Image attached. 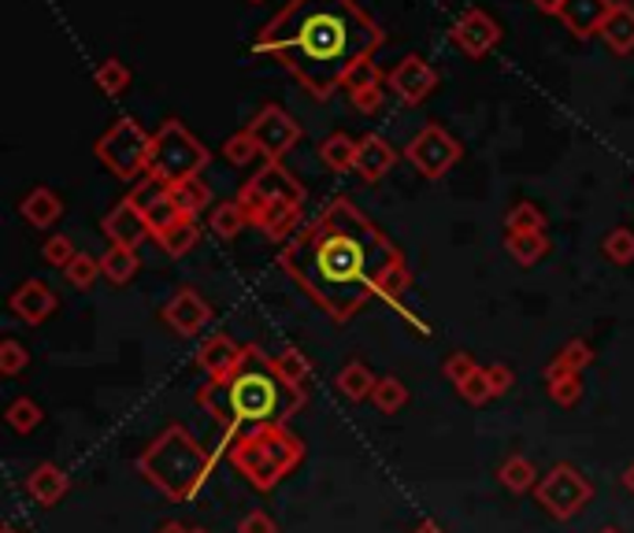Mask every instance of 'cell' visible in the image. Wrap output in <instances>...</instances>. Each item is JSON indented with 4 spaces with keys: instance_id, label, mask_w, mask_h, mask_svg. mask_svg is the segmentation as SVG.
Returning <instances> with one entry per match:
<instances>
[{
    "instance_id": "obj_1",
    "label": "cell",
    "mask_w": 634,
    "mask_h": 533,
    "mask_svg": "<svg viewBox=\"0 0 634 533\" xmlns=\"http://www.w3.org/2000/svg\"><path fill=\"white\" fill-rule=\"evenodd\" d=\"M401 264V248L349 196H335L278 248L283 275L335 322H349L363 311L368 300H376L382 278Z\"/></svg>"
},
{
    "instance_id": "obj_2",
    "label": "cell",
    "mask_w": 634,
    "mask_h": 533,
    "mask_svg": "<svg viewBox=\"0 0 634 533\" xmlns=\"http://www.w3.org/2000/svg\"><path fill=\"white\" fill-rule=\"evenodd\" d=\"M382 41V26L357 0H289L272 23L260 26L253 52L278 60L316 100H330Z\"/></svg>"
},
{
    "instance_id": "obj_3",
    "label": "cell",
    "mask_w": 634,
    "mask_h": 533,
    "mask_svg": "<svg viewBox=\"0 0 634 533\" xmlns=\"http://www.w3.org/2000/svg\"><path fill=\"white\" fill-rule=\"evenodd\" d=\"M197 404L223 426V434H237L242 423H283L289 412L300 407L275 379L272 360L260 355V349L253 363L242 374H234L231 382H208L197 393Z\"/></svg>"
},
{
    "instance_id": "obj_4",
    "label": "cell",
    "mask_w": 634,
    "mask_h": 533,
    "mask_svg": "<svg viewBox=\"0 0 634 533\" xmlns=\"http://www.w3.org/2000/svg\"><path fill=\"white\" fill-rule=\"evenodd\" d=\"M215 470V452L197 441L182 423L163 426L138 456V475L171 504H186L204 489Z\"/></svg>"
},
{
    "instance_id": "obj_5",
    "label": "cell",
    "mask_w": 634,
    "mask_h": 533,
    "mask_svg": "<svg viewBox=\"0 0 634 533\" xmlns=\"http://www.w3.org/2000/svg\"><path fill=\"white\" fill-rule=\"evenodd\" d=\"M231 463L256 493H272L286 475L305 463V441L286 423H260L237 434L231 445Z\"/></svg>"
},
{
    "instance_id": "obj_6",
    "label": "cell",
    "mask_w": 634,
    "mask_h": 533,
    "mask_svg": "<svg viewBox=\"0 0 634 533\" xmlns=\"http://www.w3.org/2000/svg\"><path fill=\"white\" fill-rule=\"evenodd\" d=\"M208 167V149L182 127L179 119H168L152 134L149 174L168 185H179L186 178H197Z\"/></svg>"
},
{
    "instance_id": "obj_7",
    "label": "cell",
    "mask_w": 634,
    "mask_h": 533,
    "mask_svg": "<svg viewBox=\"0 0 634 533\" xmlns=\"http://www.w3.org/2000/svg\"><path fill=\"white\" fill-rule=\"evenodd\" d=\"M149 152H152V138L134 119L112 122L97 138V160L116 178H123V182L149 174Z\"/></svg>"
},
{
    "instance_id": "obj_8",
    "label": "cell",
    "mask_w": 634,
    "mask_h": 533,
    "mask_svg": "<svg viewBox=\"0 0 634 533\" xmlns=\"http://www.w3.org/2000/svg\"><path fill=\"white\" fill-rule=\"evenodd\" d=\"M535 500L546 508V515L568 522L587 511V504L594 500V486L575 463H553L542 475V482L535 486Z\"/></svg>"
},
{
    "instance_id": "obj_9",
    "label": "cell",
    "mask_w": 634,
    "mask_h": 533,
    "mask_svg": "<svg viewBox=\"0 0 634 533\" xmlns=\"http://www.w3.org/2000/svg\"><path fill=\"white\" fill-rule=\"evenodd\" d=\"M461 156H464V145L456 141L445 127H438V122L423 127L409 141V149H404V160H409L415 171L427 178V182H438V178H445V171H453V167L461 163Z\"/></svg>"
},
{
    "instance_id": "obj_10",
    "label": "cell",
    "mask_w": 634,
    "mask_h": 533,
    "mask_svg": "<svg viewBox=\"0 0 634 533\" xmlns=\"http://www.w3.org/2000/svg\"><path fill=\"white\" fill-rule=\"evenodd\" d=\"M245 130H249V138L260 145V156H264L267 163H283V156L294 152L300 145L297 119L286 108H278V104H267Z\"/></svg>"
},
{
    "instance_id": "obj_11",
    "label": "cell",
    "mask_w": 634,
    "mask_h": 533,
    "mask_svg": "<svg viewBox=\"0 0 634 533\" xmlns=\"http://www.w3.org/2000/svg\"><path fill=\"white\" fill-rule=\"evenodd\" d=\"M237 201H242L245 212H253V207H264V204H275V201H286V204H300V207H305V185H300L283 163H264V167H260V171L242 185Z\"/></svg>"
},
{
    "instance_id": "obj_12",
    "label": "cell",
    "mask_w": 634,
    "mask_h": 533,
    "mask_svg": "<svg viewBox=\"0 0 634 533\" xmlns=\"http://www.w3.org/2000/svg\"><path fill=\"white\" fill-rule=\"evenodd\" d=\"M256 355V344H237L226 333H212L201 349H197V367L208 374V382H231L242 374Z\"/></svg>"
},
{
    "instance_id": "obj_13",
    "label": "cell",
    "mask_w": 634,
    "mask_h": 533,
    "mask_svg": "<svg viewBox=\"0 0 634 533\" xmlns=\"http://www.w3.org/2000/svg\"><path fill=\"white\" fill-rule=\"evenodd\" d=\"M127 201L138 207V212L145 215V223L152 226V237L163 234V230L175 226L182 218V207H179V201H175V190L168 182H160V178H152V174H145V178L134 182Z\"/></svg>"
},
{
    "instance_id": "obj_14",
    "label": "cell",
    "mask_w": 634,
    "mask_h": 533,
    "mask_svg": "<svg viewBox=\"0 0 634 533\" xmlns=\"http://www.w3.org/2000/svg\"><path fill=\"white\" fill-rule=\"evenodd\" d=\"M160 319L168 322V330H175L179 338H201V330L212 322V305H208L193 286H179L171 292L168 305H163Z\"/></svg>"
},
{
    "instance_id": "obj_15",
    "label": "cell",
    "mask_w": 634,
    "mask_h": 533,
    "mask_svg": "<svg viewBox=\"0 0 634 533\" xmlns=\"http://www.w3.org/2000/svg\"><path fill=\"white\" fill-rule=\"evenodd\" d=\"M450 38L472 60H483V56H490L497 45H501V26H497L494 19L483 12V8H467V12L453 23Z\"/></svg>"
},
{
    "instance_id": "obj_16",
    "label": "cell",
    "mask_w": 634,
    "mask_h": 533,
    "mask_svg": "<svg viewBox=\"0 0 634 533\" xmlns=\"http://www.w3.org/2000/svg\"><path fill=\"white\" fill-rule=\"evenodd\" d=\"M387 86L398 93L404 104H423L434 89H438V71H434L423 56H404L387 75Z\"/></svg>"
},
{
    "instance_id": "obj_17",
    "label": "cell",
    "mask_w": 634,
    "mask_h": 533,
    "mask_svg": "<svg viewBox=\"0 0 634 533\" xmlns=\"http://www.w3.org/2000/svg\"><path fill=\"white\" fill-rule=\"evenodd\" d=\"M101 230H104V237H108V245L134 248V253H138V245H145L152 237V226L145 223V215L130 201H119L112 207V212L104 215Z\"/></svg>"
},
{
    "instance_id": "obj_18",
    "label": "cell",
    "mask_w": 634,
    "mask_h": 533,
    "mask_svg": "<svg viewBox=\"0 0 634 533\" xmlns=\"http://www.w3.org/2000/svg\"><path fill=\"white\" fill-rule=\"evenodd\" d=\"M56 292H52L49 281H41V278H30L23 281L15 292H12V300H8V308H12V316L15 319H23L27 327H41L52 311H56Z\"/></svg>"
},
{
    "instance_id": "obj_19",
    "label": "cell",
    "mask_w": 634,
    "mask_h": 533,
    "mask_svg": "<svg viewBox=\"0 0 634 533\" xmlns=\"http://www.w3.org/2000/svg\"><path fill=\"white\" fill-rule=\"evenodd\" d=\"M23 489H27V497L34 500L38 508H56L60 500L67 497L71 478H67V470L60 467V463H49V459H45V463H38V467L27 475Z\"/></svg>"
},
{
    "instance_id": "obj_20",
    "label": "cell",
    "mask_w": 634,
    "mask_h": 533,
    "mask_svg": "<svg viewBox=\"0 0 634 533\" xmlns=\"http://www.w3.org/2000/svg\"><path fill=\"white\" fill-rule=\"evenodd\" d=\"M272 371H275V379L283 382V390L294 396L297 404H305L308 401V385H311V360L300 349H283L278 355H272Z\"/></svg>"
},
{
    "instance_id": "obj_21",
    "label": "cell",
    "mask_w": 634,
    "mask_h": 533,
    "mask_svg": "<svg viewBox=\"0 0 634 533\" xmlns=\"http://www.w3.org/2000/svg\"><path fill=\"white\" fill-rule=\"evenodd\" d=\"M393 163H398V149L382 138V134H368V138H360L357 145V171L363 182H379V178H387L393 171Z\"/></svg>"
},
{
    "instance_id": "obj_22",
    "label": "cell",
    "mask_w": 634,
    "mask_h": 533,
    "mask_svg": "<svg viewBox=\"0 0 634 533\" xmlns=\"http://www.w3.org/2000/svg\"><path fill=\"white\" fill-rule=\"evenodd\" d=\"M609 12H612V0H564V8H560V19H564V26L579 41H587V38L601 34V26H605Z\"/></svg>"
},
{
    "instance_id": "obj_23",
    "label": "cell",
    "mask_w": 634,
    "mask_h": 533,
    "mask_svg": "<svg viewBox=\"0 0 634 533\" xmlns=\"http://www.w3.org/2000/svg\"><path fill=\"white\" fill-rule=\"evenodd\" d=\"M19 212H23V218H27L30 226L49 230V226L60 223V215H64V201H60V196L52 193V190H45V185H38V190H30L23 196Z\"/></svg>"
},
{
    "instance_id": "obj_24",
    "label": "cell",
    "mask_w": 634,
    "mask_h": 533,
    "mask_svg": "<svg viewBox=\"0 0 634 533\" xmlns=\"http://www.w3.org/2000/svg\"><path fill=\"white\" fill-rule=\"evenodd\" d=\"M376 385L379 379L371 374L368 363H360V360H349L346 367H341L335 374V390L346 396L349 404H363V401H371V393H376Z\"/></svg>"
},
{
    "instance_id": "obj_25",
    "label": "cell",
    "mask_w": 634,
    "mask_h": 533,
    "mask_svg": "<svg viewBox=\"0 0 634 533\" xmlns=\"http://www.w3.org/2000/svg\"><path fill=\"white\" fill-rule=\"evenodd\" d=\"M601 38H605V45L612 52L627 56L634 49V4H612L605 26H601Z\"/></svg>"
},
{
    "instance_id": "obj_26",
    "label": "cell",
    "mask_w": 634,
    "mask_h": 533,
    "mask_svg": "<svg viewBox=\"0 0 634 533\" xmlns=\"http://www.w3.org/2000/svg\"><path fill=\"white\" fill-rule=\"evenodd\" d=\"M245 226H253V223H249V212L242 207V201H223L208 212V230H212L220 242H234Z\"/></svg>"
},
{
    "instance_id": "obj_27",
    "label": "cell",
    "mask_w": 634,
    "mask_h": 533,
    "mask_svg": "<svg viewBox=\"0 0 634 533\" xmlns=\"http://www.w3.org/2000/svg\"><path fill=\"white\" fill-rule=\"evenodd\" d=\"M497 482H501L508 493L524 497V493H531V489L542 482V478H538V470H535V463L527 456H508L505 463L497 467Z\"/></svg>"
},
{
    "instance_id": "obj_28",
    "label": "cell",
    "mask_w": 634,
    "mask_h": 533,
    "mask_svg": "<svg viewBox=\"0 0 634 533\" xmlns=\"http://www.w3.org/2000/svg\"><path fill=\"white\" fill-rule=\"evenodd\" d=\"M505 248L519 267H535L538 259L549 253V237L546 230H524V234H508Z\"/></svg>"
},
{
    "instance_id": "obj_29",
    "label": "cell",
    "mask_w": 634,
    "mask_h": 533,
    "mask_svg": "<svg viewBox=\"0 0 634 533\" xmlns=\"http://www.w3.org/2000/svg\"><path fill=\"white\" fill-rule=\"evenodd\" d=\"M587 367H594V349L583 338H571L553 360H549L546 374H583Z\"/></svg>"
},
{
    "instance_id": "obj_30",
    "label": "cell",
    "mask_w": 634,
    "mask_h": 533,
    "mask_svg": "<svg viewBox=\"0 0 634 533\" xmlns=\"http://www.w3.org/2000/svg\"><path fill=\"white\" fill-rule=\"evenodd\" d=\"M156 242H160V248L168 256H186V253H193V245L201 242V226H197V218H179L175 226H168L163 234H156Z\"/></svg>"
},
{
    "instance_id": "obj_31",
    "label": "cell",
    "mask_w": 634,
    "mask_h": 533,
    "mask_svg": "<svg viewBox=\"0 0 634 533\" xmlns=\"http://www.w3.org/2000/svg\"><path fill=\"white\" fill-rule=\"evenodd\" d=\"M138 253L134 248H119L108 245V253L101 256V275L112 281V286H127V281L138 275Z\"/></svg>"
},
{
    "instance_id": "obj_32",
    "label": "cell",
    "mask_w": 634,
    "mask_h": 533,
    "mask_svg": "<svg viewBox=\"0 0 634 533\" xmlns=\"http://www.w3.org/2000/svg\"><path fill=\"white\" fill-rule=\"evenodd\" d=\"M357 145L349 134H330V138L319 141V160H324L330 171H352L357 167Z\"/></svg>"
},
{
    "instance_id": "obj_33",
    "label": "cell",
    "mask_w": 634,
    "mask_h": 533,
    "mask_svg": "<svg viewBox=\"0 0 634 533\" xmlns=\"http://www.w3.org/2000/svg\"><path fill=\"white\" fill-rule=\"evenodd\" d=\"M171 190H175V201H179V207H182V215H186V218L204 215V212H208V204H212V190H208V182H204L201 174H197V178H186V182L171 185Z\"/></svg>"
},
{
    "instance_id": "obj_34",
    "label": "cell",
    "mask_w": 634,
    "mask_h": 533,
    "mask_svg": "<svg viewBox=\"0 0 634 533\" xmlns=\"http://www.w3.org/2000/svg\"><path fill=\"white\" fill-rule=\"evenodd\" d=\"M371 404H376L379 415L401 412V407L409 404V385H404L401 379H393V374H387V379H379L376 393H371Z\"/></svg>"
},
{
    "instance_id": "obj_35",
    "label": "cell",
    "mask_w": 634,
    "mask_h": 533,
    "mask_svg": "<svg viewBox=\"0 0 634 533\" xmlns=\"http://www.w3.org/2000/svg\"><path fill=\"white\" fill-rule=\"evenodd\" d=\"M4 423L12 426L15 434H30V430H38V426L45 423V412H41L38 401H30V396H19V401L8 404Z\"/></svg>"
},
{
    "instance_id": "obj_36",
    "label": "cell",
    "mask_w": 634,
    "mask_h": 533,
    "mask_svg": "<svg viewBox=\"0 0 634 533\" xmlns=\"http://www.w3.org/2000/svg\"><path fill=\"white\" fill-rule=\"evenodd\" d=\"M93 82H97L104 97H119V93H127L130 86V67L123 64V60H104V64L93 71Z\"/></svg>"
},
{
    "instance_id": "obj_37",
    "label": "cell",
    "mask_w": 634,
    "mask_h": 533,
    "mask_svg": "<svg viewBox=\"0 0 634 533\" xmlns=\"http://www.w3.org/2000/svg\"><path fill=\"white\" fill-rule=\"evenodd\" d=\"M549 401L560 407H575L583 401V374H546Z\"/></svg>"
},
{
    "instance_id": "obj_38",
    "label": "cell",
    "mask_w": 634,
    "mask_h": 533,
    "mask_svg": "<svg viewBox=\"0 0 634 533\" xmlns=\"http://www.w3.org/2000/svg\"><path fill=\"white\" fill-rule=\"evenodd\" d=\"M508 234H524V230H546V212L535 201H516L505 215Z\"/></svg>"
},
{
    "instance_id": "obj_39",
    "label": "cell",
    "mask_w": 634,
    "mask_h": 533,
    "mask_svg": "<svg viewBox=\"0 0 634 533\" xmlns=\"http://www.w3.org/2000/svg\"><path fill=\"white\" fill-rule=\"evenodd\" d=\"M64 275H67V281H71V286H75V289H93V281L104 278V275H101V256L78 253V256L67 264Z\"/></svg>"
},
{
    "instance_id": "obj_40",
    "label": "cell",
    "mask_w": 634,
    "mask_h": 533,
    "mask_svg": "<svg viewBox=\"0 0 634 533\" xmlns=\"http://www.w3.org/2000/svg\"><path fill=\"white\" fill-rule=\"evenodd\" d=\"M605 256L612 259L616 267H627V264H634V234L627 226H616V230H609L605 234Z\"/></svg>"
},
{
    "instance_id": "obj_41",
    "label": "cell",
    "mask_w": 634,
    "mask_h": 533,
    "mask_svg": "<svg viewBox=\"0 0 634 533\" xmlns=\"http://www.w3.org/2000/svg\"><path fill=\"white\" fill-rule=\"evenodd\" d=\"M30 367V352L19 344L15 338H4L0 341V374H8V379H15V374H23Z\"/></svg>"
},
{
    "instance_id": "obj_42",
    "label": "cell",
    "mask_w": 634,
    "mask_h": 533,
    "mask_svg": "<svg viewBox=\"0 0 634 533\" xmlns=\"http://www.w3.org/2000/svg\"><path fill=\"white\" fill-rule=\"evenodd\" d=\"M41 256H45V264H49V267L67 270L71 259L78 256V248H75V242H71L67 234H52L49 242H45V248H41Z\"/></svg>"
},
{
    "instance_id": "obj_43",
    "label": "cell",
    "mask_w": 634,
    "mask_h": 533,
    "mask_svg": "<svg viewBox=\"0 0 634 533\" xmlns=\"http://www.w3.org/2000/svg\"><path fill=\"white\" fill-rule=\"evenodd\" d=\"M475 371H479V363H475L472 352H453V355H445V363H442V374L456 385V390H461Z\"/></svg>"
},
{
    "instance_id": "obj_44",
    "label": "cell",
    "mask_w": 634,
    "mask_h": 533,
    "mask_svg": "<svg viewBox=\"0 0 634 533\" xmlns=\"http://www.w3.org/2000/svg\"><path fill=\"white\" fill-rule=\"evenodd\" d=\"M223 156H226V160H231L234 167H245L249 160H256V156H260V145L249 138V130H242V134H234V138H226Z\"/></svg>"
},
{
    "instance_id": "obj_45",
    "label": "cell",
    "mask_w": 634,
    "mask_h": 533,
    "mask_svg": "<svg viewBox=\"0 0 634 533\" xmlns=\"http://www.w3.org/2000/svg\"><path fill=\"white\" fill-rule=\"evenodd\" d=\"M379 82H387V78L379 75V67L371 64V60H363V64H357V67H352L349 75H346V82H341V89H346L349 97H352V93L371 89V86H379Z\"/></svg>"
},
{
    "instance_id": "obj_46",
    "label": "cell",
    "mask_w": 634,
    "mask_h": 533,
    "mask_svg": "<svg viewBox=\"0 0 634 533\" xmlns=\"http://www.w3.org/2000/svg\"><path fill=\"white\" fill-rule=\"evenodd\" d=\"M456 393H461L464 401H467V404H475V407L486 404V401H494V390H490V379H486V367L475 371L472 379H467Z\"/></svg>"
},
{
    "instance_id": "obj_47",
    "label": "cell",
    "mask_w": 634,
    "mask_h": 533,
    "mask_svg": "<svg viewBox=\"0 0 634 533\" xmlns=\"http://www.w3.org/2000/svg\"><path fill=\"white\" fill-rule=\"evenodd\" d=\"M237 533H278V522L267 515L264 508H253L249 515H242V522H237Z\"/></svg>"
},
{
    "instance_id": "obj_48",
    "label": "cell",
    "mask_w": 634,
    "mask_h": 533,
    "mask_svg": "<svg viewBox=\"0 0 634 533\" xmlns=\"http://www.w3.org/2000/svg\"><path fill=\"white\" fill-rule=\"evenodd\" d=\"M486 379H490L494 396H505L516 385V371L508 363H486Z\"/></svg>"
},
{
    "instance_id": "obj_49",
    "label": "cell",
    "mask_w": 634,
    "mask_h": 533,
    "mask_svg": "<svg viewBox=\"0 0 634 533\" xmlns=\"http://www.w3.org/2000/svg\"><path fill=\"white\" fill-rule=\"evenodd\" d=\"M387 82H379V86H371V89H360V93H352V108L357 111H363V115H371V111H379V104H382V97H387Z\"/></svg>"
},
{
    "instance_id": "obj_50",
    "label": "cell",
    "mask_w": 634,
    "mask_h": 533,
    "mask_svg": "<svg viewBox=\"0 0 634 533\" xmlns=\"http://www.w3.org/2000/svg\"><path fill=\"white\" fill-rule=\"evenodd\" d=\"M156 533H208V530H201V526H186V522H163V526L160 530H156Z\"/></svg>"
},
{
    "instance_id": "obj_51",
    "label": "cell",
    "mask_w": 634,
    "mask_h": 533,
    "mask_svg": "<svg viewBox=\"0 0 634 533\" xmlns=\"http://www.w3.org/2000/svg\"><path fill=\"white\" fill-rule=\"evenodd\" d=\"M535 8H538V12H546V15H560L564 0H535Z\"/></svg>"
},
{
    "instance_id": "obj_52",
    "label": "cell",
    "mask_w": 634,
    "mask_h": 533,
    "mask_svg": "<svg viewBox=\"0 0 634 533\" xmlns=\"http://www.w3.org/2000/svg\"><path fill=\"white\" fill-rule=\"evenodd\" d=\"M412 533H445V530H442L434 519H420V522H415V526H412Z\"/></svg>"
},
{
    "instance_id": "obj_53",
    "label": "cell",
    "mask_w": 634,
    "mask_h": 533,
    "mask_svg": "<svg viewBox=\"0 0 634 533\" xmlns=\"http://www.w3.org/2000/svg\"><path fill=\"white\" fill-rule=\"evenodd\" d=\"M620 486L627 489V493L634 497V463H627V467H623V475H620Z\"/></svg>"
},
{
    "instance_id": "obj_54",
    "label": "cell",
    "mask_w": 634,
    "mask_h": 533,
    "mask_svg": "<svg viewBox=\"0 0 634 533\" xmlns=\"http://www.w3.org/2000/svg\"><path fill=\"white\" fill-rule=\"evenodd\" d=\"M0 533H23V530H19L15 522H4V530H0Z\"/></svg>"
},
{
    "instance_id": "obj_55",
    "label": "cell",
    "mask_w": 634,
    "mask_h": 533,
    "mask_svg": "<svg viewBox=\"0 0 634 533\" xmlns=\"http://www.w3.org/2000/svg\"><path fill=\"white\" fill-rule=\"evenodd\" d=\"M598 533H623V530H620V526H601Z\"/></svg>"
},
{
    "instance_id": "obj_56",
    "label": "cell",
    "mask_w": 634,
    "mask_h": 533,
    "mask_svg": "<svg viewBox=\"0 0 634 533\" xmlns=\"http://www.w3.org/2000/svg\"><path fill=\"white\" fill-rule=\"evenodd\" d=\"M249 4H260V0H249Z\"/></svg>"
}]
</instances>
